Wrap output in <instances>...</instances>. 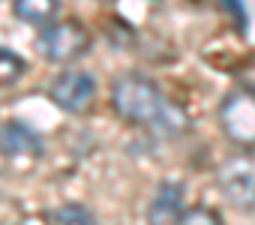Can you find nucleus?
Here are the masks:
<instances>
[{
	"label": "nucleus",
	"mask_w": 255,
	"mask_h": 225,
	"mask_svg": "<svg viewBox=\"0 0 255 225\" xmlns=\"http://www.w3.org/2000/svg\"><path fill=\"white\" fill-rule=\"evenodd\" d=\"M114 114L132 126H150L159 135H180L189 120L183 111L144 75H120L111 87Z\"/></svg>",
	"instance_id": "obj_1"
},
{
	"label": "nucleus",
	"mask_w": 255,
	"mask_h": 225,
	"mask_svg": "<svg viewBox=\"0 0 255 225\" xmlns=\"http://www.w3.org/2000/svg\"><path fill=\"white\" fill-rule=\"evenodd\" d=\"M219 126L240 150H255V90L234 87L219 102Z\"/></svg>",
	"instance_id": "obj_2"
},
{
	"label": "nucleus",
	"mask_w": 255,
	"mask_h": 225,
	"mask_svg": "<svg viewBox=\"0 0 255 225\" xmlns=\"http://www.w3.org/2000/svg\"><path fill=\"white\" fill-rule=\"evenodd\" d=\"M36 48L42 51V57L48 63H69L75 57H81L90 48V33L81 21L66 18V21H54L48 27H42Z\"/></svg>",
	"instance_id": "obj_3"
},
{
	"label": "nucleus",
	"mask_w": 255,
	"mask_h": 225,
	"mask_svg": "<svg viewBox=\"0 0 255 225\" xmlns=\"http://www.w3.org/2000/svg\"><path fill=\"white\" fill-rule=\"evenodd\" d=\"M222 198L237 210H255V159L246 153L228 156L216 171Z\"/></svg>",
	"instance_id": "obj_4"
},
{
	"label": "nucleus",
	"mask_w": 255,
	"mask_h": 225,
	"mask_svg": "<svg viewBox=\"0 0 255 225\" xmlns=\"http://www.w3.org/2000/svg\"><path fill=\"white\" fill-rule=\"evenodd\" d=\"M48 99L66 114H84L96 99V78L84 69H63L51 78Z\"/></svg>",
	"instance_id": "obj_5"
},
{
	"label": "nucleus",
	"mask_w": 255,
	"mask_h": 225,
	"mask_svg": "<svg viewBox=\"0 0 255 225\" xmlns=\"http://www.w3.org/2000/svg\"><path fill=\"white\" fill-rule=\"evenodd\" d=\"M0 153L9 159H15V156L39 159L45 153V141L33 126H27L21 120H6V123H0Z\"/></svg>",
	"instance_id": "obj_6"
},
{
	"label": "nucleus",
	"mask_w": 255,
	"mask_h": 225,
	"mask_svg": "<svg viewBox=\"0 0 255 225\" xmlns=\"http://www.w3.org/2000/svg\"><path fill=\"white\" fill-rule=\"evenodd\" d=\"M183 216V186L162 180L147 204V225H177Z\"/></svg>",
	"instance_id": "obj_7"
},
{
	"label": "nucleus",
	"mask_w": 255,
	"mask_h": 225,
	"mask_svg": "<svg viewBox=\"0 0 255 225\" xmlns=\"http://www.w3.org/2000/svg\"><path fill=\"white\" fill-rule=\"evenodd\" d=\"M57 12H60V0H12V15L33 27L54 24Z\"/></svg>",
	"instance_id": "obj_8"
},
{
	"label": "nucleus",
	"mask_w": 255,
	"mask_h": 225,
	"mask_svg": "<svg viewBox=\"0 0 255 225\" xmlns=\"http://www.w3.org/2000/svg\"><path fill=\"white\" fill-rule=\"evenodd\" d=\"M24 69H27V63H24V57H21L18 51L0 48V87L18 84V78L24 75Z\"/></svg>",
	"instance_id": "obj_9"
},
{
	"label": "nucleus",
	"mask_w": 255,
	"mask_h": 225,
	"mask_svg": "<svg viewBox=\"0 0 255 225\" xmlns=\"http://www.w3.org/2000/svg\"><path fill=\"white\" fill-rule=\"evenodd\" d=\"M48 222L51 225H93V213L84 204H60L48 210Z\"/></svg>",
	"instance_id": "obj_10"
},
{
	"label": "nucleus",
	"mask_w": 255,
	"mask_h": 225,
	"mask_svg": "<svg viewBox=\"0 0 255 225\" xmlns=\"http://www.w3.org/2000/svg\"><path fill=\"white\" fill-rule=\"evenodd\" d=\"M177 225H225V222H222L219 210L204 207V204H195V207L183 210V216H180V222H177Z\"/></svg>",
	"instance_id": "obj_11"
},
{
	"label": "nucleus",
	"mask_w": 255,
	"mask_h": 225,
	"mask_svg": "<svg viewBox=\"0 0 255 225\" xmlns=\"http://www.w3.org/2000/svg\"><path fill=\"white\" fill-rule=\"evenodd\" d=\"M219 3L225 6V15L234 21V27H237L240 33H246V27H249V15H246L243 0H219Z\"/></svg>",
	"instance_id": "obj_12"
}]
</instances>
